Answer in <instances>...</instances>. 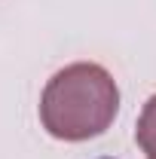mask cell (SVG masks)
Returning <instances> with one entry per match:
<instances>
[{
    "instance_id": "1",
    "label": "cell",
    "mask_w": 156,
    "mask_h": 159,
    "mask_svg": "<svg viewBox=\"0 0 156 159\" xmlns=\"http://www.w3.org/2000/svg\"><path fill=\"white\" fill-rule=\"evenodd\" d=\"M119 110V89L95 61L61 67L40 98V122L58 141H89L110 129Z\"/></svg>"
},
{
    "instance_id": "2",
    "label": "cell",
    "mask_w": 156,
    "mask_h": 159,
    "mask_svg": "<svg viewBox=\"0 0 156 159\" xmlns=\"http://www.w3.org/2000/svg\"><path fill=\"white\" fill-rule=\"evenodd\" d=\"M135 141L141 147V153L147 159H156V95L147 98L141 116H138V125H135Z\"/></svg>"
}]
</instances>
